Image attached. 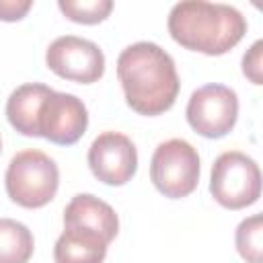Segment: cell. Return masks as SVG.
<instances>
[{
	"mask_svg": "<svg viewBox=\"0 0 263 263\" xmlns=\"http://www.w3.org/2000/svg\"><path fill=\"white\" fill-rule=\"evenodd\" d=\"M88 127V111L84 103L70 92L51 90L39 113V138L58 146L76 144Z\"/></svg>",
	"mask_w": 263,
	"mask_h": 263,
	"instance_id": "9",
	"label": "cell"
},
{
	"mask_svg": "<svg viewBox=\"0 0 263 263\" xmlns=\"http://www.w3.org/2000/svg\"><path fill=\"white\" fill-rule=\"evenodd\" d=\"M90 173L105 185H125L138 171V150L134 142L119 132L97 136L88 148Z\"/></svg>",
	"mask_w": 263,
	"mask_h": 263,
	"instance_id": "8",
	"label": "cell"
},
{
	"mask_svg": "<svg viewBox=\"0 0 263 263\" xmlns=\"http://www.w3.org/2000/svg\"><path fill=\"white\" fill-rule=\"evenodd\" d=\"M0 152H2V140H0Z\"/></svg>",
	"mask_w": 263,
	"mask_h": 263,
	"instance_id": "18",
	"label": "cell"
},
{
	"mask_svg": "<svg viewBox=\"0 0 263 263\" xmlns=\"http://www.w3.org/2000/svg\"><path fill=\"white\" fill-rule=\"evenodd\" d=\"M58 8L62 14L74 23L80 25H97L103 23L111 10L113 2L111 0H60Z\"/></svg>",
	"mask_w": 263,
	"mask_h": 263,
	"instance_id": "15",
	"label": "cell"
},
{
	"mask_svg": "<svg viewBox=\"0 0 263 263\" xmlns=\"http://www.w3.org/2000/svg\"><path fill=\"white\" fill-rule=\"evenodd\" d=\"M33 249V234L23 222L0 218V263H29Z\"/></svg>",
	"mask_w": 263,
	"mask_h": 263,
	"instance_id": "13",
	"label": "cell"
},
{
	"mask_svg": "<svg viewBox=\"0 0 263 263\" xmlns=\"http://www.w3.org/2000/svg\"><path fill=\"white\" fill-rule=\"evenodd\" d=\"M51 90L53 88L39 82L21 84L18 88H14L6 101L8 123L23 136L39 138V113Z\"/></svg>",
	"mask_w": 263,
	"mask_h": 263,
	"instance_id": "11",
	"label": "cell"
},
{
	"mask_svg": "<svg viewBox=\"0 0 263 263\" xmlns=\"http://www.w3.org/2000/svg\"><path fill=\"white\" fill-rule=\"evenodd\" d=\"M4 185L8 197L27 210H37L47 205L60 185V171L53 158L41 150H23L12 156Z\"/></svg>",
	"mask_w": 263,
	"mask_h": 263,
	"instance_id": "3",
	"label": "cell"
},
{
	"mask_svg": "<svg viewBox=\"0 0 263 263\" xmlns=\"http://www.w3.org/2000/svg\"><path fill=\"white\" fill-rule=\"evenodd\" d=\"M168 33L185 49L224 55L247 33V21L230 4L185 0L168 12Z\"/></svg>",
	"mask_w": 263,
	"mask_h": 263,
	"instance_id": "2",
	"label": "cell"
},
{
	"mask_svg": "<svg viewBox=\"0 0 263 263\" xmlns=\"http://www.w3.org/2000/svg\"><path fill=\"white\" fill-rule=\"evenodd\" d=\"M185 115L199 136L210 140L224 138L236 123L238 97L230 86L216 82L205 84L189 97Z\"/></svg>",
	"mask_w": 263,
	"mask_h": 263,
	"instance_id": "6",
	"label": "cell"
},
{
	"mask_svg": "<svg viewBox=\"0 0 263 263\" xmlns=\"http://www.w3.org/2000/svg\"><path fill=\"white\" fill-rule=\"evenodd\" d=\"M117 78L127 107L148 117L168 111L181 88L173 58L152 41L132 43L119 53Z\"/></svg>",
	"mask_w": 263,
	"mask_h": 263,
	"instance_id": "1",
	"label": "cell"
},
{
	"mask_svg": "<svg viewBox=\"0 0 263 263\" xmlns=\"http://www.w3.org/2000/svg\"><path fill=\"white\" fill-rule=\"evenodd\" d=\"M236 251L247 263L263 261V220L259 214L245 218L234 234Z\"/></svg>",
	"mask_w": 263,
	"mask_h": 263,
	"instance_id": "14",
	"label": "cell"
},
{
	"mask_svg": "<svg viewBox=\"0 0 263 263\" xmlns=\"http://www.w3.org/2000/svg\"><path fill=\"white\" fill-rule=\"evenodd\" d=\"M109 242L84 228H64L53 247L55 263H103Z\"/></svg>",
	"mask_w": 263,
	"mask_h": 263,
	"instance_id": "12",
	"label": "cell"
},
{
	"mask_svg": "<svg viewBox=\"0 0 263 263\" xmlns=\"http://www.w3.org/2000/svg\"><path fill=\"white\" fill-rule=\"evenodd\" d=\"M64 228H84L111 242L119 232V218L107 201L90 193H78L64 210Z\"/></svg>",
	"mask_w": 263,
	"mask_h": 263,
	"instance_id": "10",
	"label": "cell"
},
{
	"mask_svg": "<svg viewBox=\"0 0 263 263\" xmlns=\"http://www.w3.org/2000/svg\"><path fill=\"white\" fill-rule=\"evenodd\" d=\"M199 154L181 138H171L156 146L150 160V179L154 187L171 199L187 197L199 183Z\"/></svg>",
	"mask_w": 263,
	"mask_h": 263,
	"instance_id": "5",
	"label": "cell"
},
{
	"mask_svg": "<svg viewBox=\"0 0 263 263\" xmlns=\"http://www.w3.org/2000/svg\"><path fill=\"white\" fill-rule=\"evenodd\" d=\"M210 193L226 210L253 205L261 195V171L257 162L238 150L222 152L212 164Z\"/></svg>",
	"mask_w": 263,
	"mask_h": 263,
	"instance_id": "4",
	"label": "cell"
},
{
	"mask_svg": "<svg viewBox=\"0 0 263 263\" xmlns=\"http://www.w3.org/2000/svg\"><path fill=\"white\" fill-rule=\"evenodd\" d=\"M261 51H263V41H255L251 45V49L242 55V74L253 82V84H261L263 82V66H261Z\"/></svg>",
	"mask_w": 263,
	"mask_h": 263,
	"instance_id": "16",
	"label": "cell"
},
{
	"mask_svg": "<svg viewBox=\"0 0 263 263\" xmlns=\"http://www.w3.org/2000/svg\"><path fill=\"white\" fill-rule=\"evenodd\" d=\"M33 2L31 0H0V21L14 23L21 21L29 10Z\"/></svg>",
	"mask_w": 263,
	"mask_h": 263,
	"instance_id": "17",
	"label": "cell"
},
{
	"mask_svg": "<svg viewBox=\"0 0 263 263\" xmlns=\"http://www.w3.org/2000/svg\"><path fill=\"white\" fill-rule=\"evenodd\" d=\"M45 64L60 78L80 84H92L105 74L103 49L76 35L53 39L45 51Z\"/></svg>",
	"mask_w": 263,
	"mask_h": 263,
	"instance_id": "7",
	"label": "cell"
}]
</instances>
